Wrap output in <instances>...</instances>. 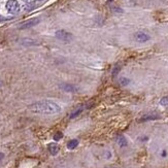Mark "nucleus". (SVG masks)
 Masks as SVG:
<instances>
[{
  "mask_svg": "<svg viewBox=\"0 0 168 168\" xmlns=\"http://www.w3.org/2000/svg\"><path fill=\"white\" fill-rule=\"evenodd\" d=\"M29 111L35 113H41V115H55V113H60V106L56 104L55 102L44 100V101H39L36 103H33L29 106Z\"/></svg>",
  "mask_w": 168,
  "mask_h": 168,
  "instance_id": "f257e3e1",
  "label": "nucleus"
},
{
  "mask_svg": "<svg viewBox=\"0 0 168 168\" xmlns=\"http://www.w3.org/2000/svg\"><path fill=\"white\" fill-rule=\"evenodd\" d=\"M62 137H63V133H62V132H57V133L54 135V140H60Z\"/></svg>",
  "mask_w": 168,
  "mask_h": 168,
  "instance_id": "f8f14e48",
  "label": "nucleus"
},
{
  "mask_svg": "<svg viewBox=\"0 0 168 168\" xmlns=\"http://www.w3.org/2000/svg\"><path fill=\"white\" fill-rule=\"evenodd\" d=\"M77 145H78V140H76V139H72V140H70L67 143V147H68L69 150H73Z\"/></svg>",
  "mask_w": 168,
  "mask_h": 168,
  "instance_id": "9d476101",
  "label": "nucleus"
},
{
  "mask_svg": "<svg viewBox=\"0 0 168 168\" xmlns=\"http://www.w3.org/2000/svg\"><path fill=\"white\" fill-rule=\"evenodd\" d=\"M159 115H154V113H151V115H145L141 118L140 122H144V121H151V120H156V119H159Z\"/></svg>",
  "mask_w": 168,
  "mask_h": 168,
  "instance_id": "6e6552de",
  "label": "nucleus"
},
{
  "mask_svg": "<svg viewBox=\"0 0 168 168\" xmlns=\"http://www.w3.org/2000/svg\"><path fill=\"white\" fill-rule=\"evenodd\" d=\"M10 18H4V17H0V21H5V20H9Z\"/></svg>",
  "mask_w": 168,
  "mask_h": 168,
  "instance_id": "dca6fc26",
  "label": "nucleus"
},
{
  "mask_svg": "<svg viewBox=\"0 0 168 168\" xmlns=\"http://www.w3.org/2000/svg\"><path fill=\"white\" fill-rule=\"evenodd\" d=\"M130 83V80L127 77H121L120 78V85L121 86H127Z\"/></svg>",
  "mask_w": 168,
  "mask_h": 168,
  "instance_id": "9b49d317",
  "label": "nucleus"
},
{
  "mask_svg": "<svg viewBox=\"0 0 168 168\" xmlns=\"http://www.w3.org/2000/svg\"><path fill=\"white\" fill-rule=\"evenodd\" d=\"M134 37L138 42H145L147 40H150V36L144 32H137L134 35Z\"/></svg>",
  "mask_w": 168,
  "mask_h": 168,
  "instance_id": "39448f33",
  "label": "nucleus"
},
{
  "mask_svg": "<svg viewBox=\"0 0 168 168\" xmlns=\"http://www.w3.org/2000/svg\"><path fill=\"white\" fill-rule=\"evenodd\" d=\"M39 23V19H30V20H28V21L24 22L20 25V29H27V28H31L33 26L37 25Z\"/></svg>",
  "mask_w": 168,
  "mask_h": 168,
  "instance_id": "20e7f679",
  "label": "nucleus"
},
{
  "mask_svg": "<svg viewBox=\"0 0 168 168\" xmlns=\"http://www.w3.org/2000/svg\"><path fill=\"white\" fill-rule=\"evenodd\" d=\"M117 142L118 144L120 145L121 147H124L127 145V140H126V138L124 137L123 135H119L117 137Z\"/></svg>",
  "mask_w": 168,
  "mask_h": 168,
  "instance_id": "1a4fd4ad",
  "label": "nucleus"
},
{
  "mask_svg": "<svg viewBox=\"0 0 168 168\" xmlns=\"http://www.w3.org/2000/svg\"><path fill=\"white\" fill-rule=\"evenodd\" d=\"M6 8L10 14H17L20 10V5L17 0H8L6 3Z\"/></svg>",
  "mask_w": 168,
  "mask_h": 168,
  "instance_id": "f03ea898",
  "label": "nucleus"
},
{
  "mask_svg": "<svg viewBox=\"0 0 168 168\" xmlns=\"http://www.w3.org/2000/svg\"><path fill=\"white\" fill-rule=\"evenodd\" d=\"M160 104H161V105H168V96L163 97V98L160 100Z\"/></svg>",
  "mask_w": 168,
  "mask_h": 168,
  "instance_id": "ddd939ff",
  "label": "nucleus"
},
{
  "mask_svg": "<svg viewBox=\"0 0 168 168\" xmlns=\"http://www.w3.org/2000/svg\"><path fill=\"white\" fill-rule=\"evenodd\" d=\"M59 150H60V149H59V145L56 144V143H50V144H48V152L51 153L53 156L57 155Z\"/></svg>",
  "mask_w": 168,
  "mask_h": 168,
  "instance_id": "0eeeda50",
  "label": "nucleus"
},
{
  "mask_svg": "<svg viewBox=\"0 0 168 168\" xmlns=\"http://www.w3.org/2000/svg\"><path fill=\"white\" fill-rule=\"evenodd\" d=\"M119 72V66H117L115 69H113V76H115V75H117V73Z\"/></svg>",
  "mask_w": 168,
  "mask_h": 168,
  "instance_id": "2eb2a0df",
  "label": "nucleus"
},
{
  "mask_svg": "<svg viewBox=\"0 0 168 168\" xmlns=\"http://www.w3.org/2000/svg\"><path fill=\"white\" fill-rule=\"evenodd\" d=\"M82 111H83V108H80V109H77V111H74V113H72L71 115H70V118H71V119H73V118H75V117H76V115H80V113H81Z\"/></svg>",
  "mask_w": 168,
  "mask_h": 168,
  "instance_id": "4468645a",
  "label": "nucleus"
},
{
  "mask_svg": "<svg viewBox=\"0 0 168 168\" xmlns=\"http://www.w3.org/2000/svg\"><path fill=\"white\" fill-rule=\"evenodd\" d=\"M3 157H4V155H3L2 153H0V160H2V159H3Z\"/></svg>",
  "mask_w": 168,
  "mask_h": 168,
  "instance_id": "f3484780",
  "label": "nucleus"
},
{
  "mask_svg": "<svg viewBox=\"0 0 168 168\" xmlns=\"http://www.w3.org/2000/svg\"><path fill=\"white\" fill-rule=\"evenodd\" d=\"M60 88L66 92H76V90H77L73 85H70V84H62V85H60Z\"/></svg>",
  "mask_w": 168,
  "mask_h": 168,
  "instance_id": "423d86ee",
  "label": "nucleus"
},
{
  "mask_svg": "<svg viewBox=\"0 0 168 168\" xmlns=\"http://www.w3.org/2000/svg\"><path fill=\"white\" fill-rule=\"evenodd\" d=\"M56 37L60 40H63V41H69V40H71L72 35L65 30H59L56 32Z\"/></svg>",
  "mask_w": 168,
  "mask_h": 168,
  "instance_id": "7ed1b4c3",
  "label": "nucleus"
}]
</instances>
